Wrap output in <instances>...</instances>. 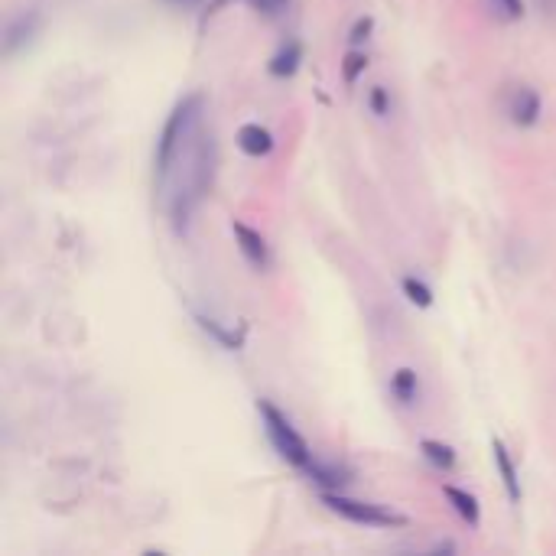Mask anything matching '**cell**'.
I'll use <instances>...</instances> for the list:
<instances>
[{"mask_svg":"<svg viewBox=\"0 0 556 556\" xmlns=\"http://www.w3.org/2000/svg\"><path fill=\"white\" fill-rule=\"evenodd\" d=\"M371 30H374V17H358L355 27L348 30V46H361L371 36Z\"/></svg>","mask_w":556,"mask_h":556,"instance_id":"d6986e66","label":"cell"},{"mask_svg":"<svg viewBox=\"0 0 556 556\" xmlns=\"http://www.w3.org/2000/svg\"><path fill=\"white\" fill-rule=\"evenodd\" d=\"M368 108H371V114H378V118H387V114H391V95H387L384 85H374L368 92Z\"/></svg>","mask_w":556,"mask_h":556,"instance_id":"e0dca14e","label":"cell"},{"mask_svg":"<svg viewBox=\"0 0 556 556\" xmlns=\"http://www.w3.org/2000/svg\"><path fill=\"white\" fill-rule=\"evenodd\" d=\"M170 4H189V0H170Z\"/></svg>","mask_w":556,"mask_h":556,"instance_id":"7402d4cb","label":"cell"},{"mask_svg":"<svg viewBox=\"0 0 556 556\" xmlns=\"http://www.w3.org/2000/svg\"><path fill=\"white\" fill-rule=\"evenodd\" d=\"M443 495H446V501L452 504V511H456L465 524L478 527V521H482V511H478L475 495H469V491H462V488H456V485H446Z\"/></svg>","mask_w":556,"mask_h":556,"instance_id":"7c38bea8","label":"cell"},{"mask_svg":"<svg viewBox=\"0 0 556 556\" xmlns=\"http://www.w3.org/2000/svg\"><path fill=\"white\" fill-rule=\"evenodd\" d=\"M231 231H235V241H238V248L244 254V261H248L254 270H267L270 267V248H267V241H264L261 231L248 228L244 222H235V225H231Z\"/></svg>","mask_w":556,"mask_h":556,"instance_id":"5b68a950","label":"cell"},{"mask_svg":"<svg viewBox=\"0 0 556 556\" xmlns=\"http://www.w3.org/2000/svg\"><path fill=\"white\" fill-rule=\"evenodd\" d=\"M433 550H439V553H456V543H452V540H443V543H433Z\"/></svg>","mask_w":556,"mask_h":556,"instance_id":"44dd1931","label":"cell"},{"mask_svg":"<svg viewBox=\"0 0 556 556\" xmlns=\"http://www.w3.org/2000/svg\"><path fill=\"white\" fill-rule=\"evenodd\" d=\"M40 20H43L40 10H23V14L10 20L4 30V56H17L20 49L36 36V30H40Z\"/></svg>","mask_w":556,"mask_h":556,"instance_id":"277c9868","label":"cell"},{"mask_svg":"<svg viewBox=\"0 0 556 556\" xmlns=\"http://www.w3.org/2000/svg\"><path fill=\"white\" fill-rule=\"evenodd\" d=\"M238 150L248 153V157H267L274 150V134L261 124H244L238 131Z\"/></svg>","mask_w":556,"mask_h":556,"instance_id":"30bf717a","label":"cell"},{"mask_svg":"<svg viewBox=\"0 0 556 556\" xmlns=\"http://www.w3.org/2000/svg\"><path fill=\"white\" fill-rule=\"evenodd\" d=\"M540 95L534 88H517L511 95V105H508V114H511V124L517 127H534L540 121Z\"/></svg>","mask_w":556,"mask_h":556,"instance_id":"ba28073f","label":"cell"},{"mask_svg":"<svg viewBox=\"0 0 556 556\" xmlns=\"http://www.w3.org/2000/svg\"><path fill=\"white\" fill-rule=\"evenodd\" d=\"M303 66V43L300 40H287L267 62V72L274 79H293Z\"/></svg>","mask_w":556,"mask_h":556,"instance_id":"9c48e42d","label":"cell"},{"mask_svg":"<svg viewBox=\"0 0 556 556\" xmlns=\"http://www.w3.org/2000/svg\"><path fill=\"white\" fill-rule=\"evenodd\" d=\"M491 452H495V469L501 475L504 491H508V501L511 504H521V478H517V465L511 459L508 446H504L501 439H491Z\"/></svg>","mask_w":556,"mask_h":556,"instance_id":"52a82bcc","label":"cell"},{"mask_svg":"<svg viewBox=\"0 0 556 556\" xmlns=\"http://www.w3.org/2000/svg\"><path fill=\"white\" fill-rule=\"evenodd\" d=\"M391 394L400 400L404 407H413L420 400V378L413 368H397L391 374Z\"/></svg>","mask_w":556,"mask_h":556,"instance_id":"8fae6325","label":"cell"},{"mask_svg":"<svg viewBox=\"0 0 556 556\" xmlns=\"http://www.w3.org/2000/svg\"><path fill=\"white\" fill-rule=\"evenodd\" d=\"M420 452H423V459L430 462L433 469H439V472L456 469V449H452L449 443H443V439H423Z\"/></svg>","mask_w":556,"mask_h":556,"instance_id":"4fadbf2b","label":"cell"},{"mask_svg":"<svg viewBox=\"0 0 556 556\" xmlns=\"http://www.w3.org/2000/svg\"><path fill=\"white\" fill-rule=\"evenodd\" d=\"M498 4V10L508 20H521L524 17V0H495Z\"/></svg>","mask_w":556,"mask_h":556,"instance_id":"ffe728a7","label":"cell"},{"mask_svg":"<svg viewBox=\"0 0 556 556\" xmlns=\"http://www.w3.org/2000/svg\"><path fill=\"white\" fill-rule=\"evenodd\" d=\"M196 322H199V329L205 332V335H212V339L222 345V348H228V352H238V348L244 345V335L241 332H228L222 322H215L212 316H202V313H196Z\"/></svg>","mask_w":556,"mask_h":556,"instance_id":"5bb4252c","label":"cell"},{"mask_svg":"<svg viewBox=\"0 0 556 556\" xmlns=\"http://www.w3.org/2000/svg\"><path fill=\"white\" fill-rule=\"evenodd\" d=\"M365 69H368V56L361 53L358 46H352L348 49V53L342 56V82L345 85H355L361 75H365Z\"/></svg>","mask_w":556,"mask_h":556,"instance_id":"9a60e30c","label":"cell"},{"mask_svg":"<svg viewBox=\"0 0 556 556\" xmlns=\"http://www.w3.org/2000/svg\"><path fill=\"white\" fill-rule=\"evenodd\" d=\"M400 287H404L407 300H410L413 306H420V309H430V306H433V290L426 287V283H423L420 277H404V283H400Z\"/></svg>","mask_w":556,"mask_h":556,"instance_id":"2e32d148","label":"cell"},{"mask_svg":"<svg viewBox=\"0 0 556 556\" xmlns=\"http://www.w3.org/2000/svg\"><path fill=\"white\" fill-rule=\"evenodd\" d=\"M257 413H261V420H264V430H267V439L274 443V449L280 452V459L283 462H290L293 469H300L306 472L309 469V462H313L316 456L309 452L306 446V439L293 430V423L287 420V413H280L270 400H257Z\"/></svg>","mask_w":556,"mask_h":556,"instance_id":"7a4b0ae2","label":"cell"},{"mask_svg":"<svg viewBox=\"0 0 556 556\" xmlns=\"http://www.w3.org/2000/svg\"><path fill=\"white\" fill-rule=\"evenodd\" d=\"M199 114H202V95H189V98L179 101L170 118H166L163 131L157 137V176H160V183L170 176L173 160L179 157V147H183L186 137L196 131Z\"/></svg>","mask_w":556,"mask_h":556,"instance_id":"6da1fadb","label":"cell"},{"mask_svg":"<svg viewBox=\"0 0 556 556\" xmlns=\"http://www.w3.org/2000/svg\"><path fill=\"white\" fill-rule=\"evenodd\" d=\"M322 504H326L329 511H335L339 517L352 524H365V527H407V517L397 514V511H387L381 504H371V501H358V498H348L342 491H322Z\"/></svg>","mask_w":556,"mask_h":556,"instance_id":"3957f363","label":"cell"},{"mask_svg":"<svg viewBox=\"0 0 556 556\" xmlns=\"http://www.w3.org/2000/svg\"><path fill=\"white\" fill-rule=\"evenodd\" d=\"M306 475H309V482H316L322 491H342L348 482H352V469H345V465H339V462L313 459V462H309Z\"/></svg>","mask_w":556,"mask_h":556,"instance_id":"8992f818","label":"cell"},{"mask_svg":"<svg viewBox=\"0 0 556 556\" xmlns=\"http://www.w3.org/2000/svg\"><path fill=\"white\" fill-rule=\"evenodd\" d=\"M290 4H293V0H251V7L257 10V14L270 17V20L280 17L283 10H290Z\"/></svg>","mask_w":556,"mask_h":556,"instance_id":"ac0fdd59","label":"cell"}]
</instances>
